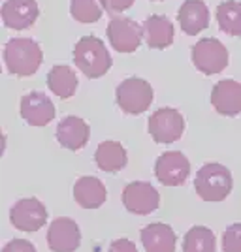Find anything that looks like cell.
I'll list each match as a JSON object with an SVG mask.
<instances>
[{
	"label": "cell",
	"instance_id": "1",
	"mask_svg": "<svg viewBox=\"0 0 241 252\" xmlns=\"http://www.w3.org/2000/svg\"><path fill=\"white\" fill-rule=\"evenodd\" d=\"M73 63L89 79H98L111 68V55L96 36H83L73 47Z\"/></svg>",
	"mask_w": 241,
	"mask_h": 252
},
{
	"label": "cell",
	"instance_id": "2",
	"mask_svg": "<svg viewBox=\"0 0 241 252\" xmlns=\"http://www.w3.org/2000/svg\"><path fill=\"white\" fill-rule=\"evenodd\" d=\"M42 49L31 38H13L4 45V63L8 72L17 77L36 74L42 64Z\"/></svg>",
	"mask_w": 241,
	"mask_h": 252
},
{
	"label": "cell",
	"instance_id": "3",
	"mask_svg": "<svg viewBox=\"0 0 241 252\" xmlns=\"http://www.w3.org/2000/svg\"><path fill=\"white\" fill-rule=\"evenodd\" d=\"M232 187H234V179H232L230 169L215 162L202 166L194 179L196 194L204 201H211V203L224 200L232 192Z\"/></svg>",
	"mask_w": 241,
	"mask_h": 252
},
{
	"label": "cell",
	"instance_id": "4",
	"mask_svg": "<svg viewBox=\"0 0 241 252\" xmlns=\"http://www.w3.org/2000/svg\"><path fill=\"white\" fill-rule=\"evenodd\" d=\"M153 87L141 77H128L115 91L117 105L128 115H141L153 102Z\"/></svg>",
	"mask_w": 241,
	"mask_h": 252
},
{
	"label": "cell",
	"instance_id": "5",
	"mask_svg": "<svg viewBox=\"0 0 241 252\" xmlns=\"http://www.w3.org/2000/svg\"><path fill=\"white\" fill-rule=\"evenodd\" d=\"M192 63L202 74H220L228 66V49L217 38H202L192 45Z\"/></svg>",
	"mask_w": 241,
	"mask_h": 252
},
{
	"label": "cell",
	"instance_id": "6",
	"mask_svg": "<svg viewBox=\"0 0 241 252\" xmlns=\"http://www.w3.org/2000/svg\"><path fill=\"white\" fill-rule=\"evenodd\" d=\"M107 38L119 53H134L143 38V27L125 15H113L107 25Z\"/></svg>",
	"mask_w": 241,
	"mask_h": 252
},
{
	"label": "cell",
	"instance_id": "7",
	"mask_svg": "<svg viewBox=\"0 0 241 252\" xmlns=\"http://www.w3.org/2000/svg\"><path fill=\"white\" fill-rule=\"evenodd\" d=\"M185 132V119L173 107H160L149 119V134L157 143H173Z\"/></svg>",
	"mask_w": 241,
	"mask_h": 252
},
{
	"label": "cell",
	"instance_id": "8",
	"mask_svg": "<svg viewBox=\"0 0 241 252\" xmlns=\"http://www.w3.org/2000/svg\"><path fill=\"white\" fill-rule=\"evenodd\" d=\"M123 205L134 215H149L158 209L160 194L151 183L134 181L123 190Z\"/></svg>",
	"mask_w": 241,
	"mask_h": 252
},
{
	"label": "cell",
	"instance_id": "9",
	"mask_svg": "<svg viewBox=\"0 0 241 252\" xmlns=\"http://www.w3.org/2000/svg\"><path fill=\"white\" fill-rule=\"evenodd\" d=\"M11 224L21 231H38L47 220V209L36 198H23L10 209Z\"/></svg>",
	"mask_w": 241,
	"mask_h": 252
},
{
	"label": "cell",
	"instance_id": "10",
	"mask_svg": "<svg viewBox=\"0 0 241 252\" xmlns=\"http://www.w3.org/2000/svg\"><path fill=\"white\" fill-rule=\"evenodd\" d=\"M190 173V162L181 151H168L160 155L155 164V175L166 187L183 185Z\"/></svg>",
	"mask_w": 241,
	"mask_h": 252
},
{
	"label": "cell",
	"instance_id": "11",
	"mask_svg": "<svg viewBox=\"0 0 241 252\" xmlns=\"http://www.w3.org/2000/svg\"><path fill=\"white\" fill-rule=\"evenodd\" d=\"M81 243L79 226L72 219H57L47 230V245L53 252H75Z\"/></svg>",
	"mask_w": 241,
	"mask_h": 252
},
{
	"label": "cell",
	"instance_id": "12",
	"mask_svg": "<svg viewBox=\"0 0 241 252\" xmlns=\"http://www.w3.org/2000/svg\"><path fill=\"white\" fill-rule=\"evenodd\" d=\"M40 15L36 0H6L2 6V21L8 29L25 31L32 27Z\"/></svg>",
	"mask_w": 241,
	"mask_h": 252
},
{
	"label": "cell",
	"instance_id": "13",
	"mask_svg": "<svg viewBox=\"0 0 241 252\" xmlns=\"http://www.w3.org/2000/svg\"><path fill=\"white\" fill-rule=\"evenodd\" d=\"M21 117L31 126H45L55 119L51 98L40 91H32L21 98Z\"/></svg>",
	"mask_w": 241,
	"mask_h": 252
},
{
	"label": "cell",
	"instance_id": "14",
	"mask_svg": "<svg viewBox=\"0 0 241 252\" xmlns=\"http://www.w3.org/2000/svg\"><path fill=\"white\" fill-rule=\"evenodd\" d=\"M211 104L224 117H238L241 113V83L222 79L211 91Z\"/></svg>",
	"mask_w": 241,
	"mask_h": 252
},
{
	"label": "cell",
	"instance_id": "15",
	"mask_svg": "<svg viewBox=\"0 0 241 252\" xmlns=\"http://www.w3.org/2000/svg\"><path fill=\"white\" fill-rule=\"evenodd\" d=\"M181 31L189 36H196L209 27V10L204 0H185L177 11Z\"/></svg>",
	"mask_w": 241,
	"mask_h": 252
},
{
	"label": "cell",
	"instance_id": "16",
	"mask_svg": "<svg viewBox=\"0 0 241 252\" xmlns=\"http://www.w3.org/2000/svg\"><path fill=\"white\" fill-rule=\"evenodd\" d=\"M57 141L64 149L79 151L89 141V126L79 117H64L57 126Z\"/></svg>",
	"mask_w": 241,
	"mask_h": 252
},
{
	"label": "cell",
	"instance_id": "17",
	"mask_svg": "<svg viewBox=\"0 0 241 252\" xmlns=\"http://www.w3.org/2000/svg\"><path fill=\"white\" fill-rule=\"evenodd\" d=\"M139 237L145 252H175L177 237L168 224H162V222L149 224L141 230Z\"/></svg>",
	"mask_w": 241,
	"mask_h": 252
},
{
	"label": "cell",
	"instance_id": "18",
	"mask_svg": "<svg viewBox=\"0 0 241 252\" xmlns=\"http://www.w3.org/2000/svg\"><path fill=\"white\" fill-rule=\"evenodd\" d=\"M107 192L98 177H79L73 185V200L83 209H98L104 205Z\"/></svg>",
	"mask_w": 241,
	"mask_h": 252
},
{
	"label": "cell",
	"instance_id": "19",
	"mask_svg": "<svg viewBox=\"0 0 241 252\" xmlns=\"http://www.w3.org/2000/svg\"><path fill=\"white\" fill-rule=\"evenodd\" d=\"M143 38L151 49H164L173 43V25L166 15H149L143 23Z\"/></svg>",
	"mask_w": 241,
	"mask_h": 252
},
{
	"label": "cell",
	"instance_id": "20",
	"mask_svg": "<svg viewBox=\"0 0 241 252\" xmlns=\"http://www.w3.org/2000/svg\"><path fill=\"white\" fill-rule=\"evenodd\" d=\"M95 162L105 173H115L125 168L128 162L126 149L117 141H102L95 153Z\"/></svg>",
	"mask_w": 241,
	"mask_h": 252
},
{
	"label": "cell",
	"instance_id": "21",
	"mask_svg": "<svg viewBox=\"0 0 241 252\" xmlns=\"http://www.w3.org/2000/svg\"><path fill=\"white\" fill-rule=\"evenodd\" d=\"M77 75L70 66L66 64H57L53 66L47 74V87L55 96H59L61 100H66L73 96L77 89Z\"/></svg>",
	"mask_w": 241,
	"mask_h": 252
},
{
	"label": "cell",
	"instance_id": "22",
	"mask_svg": "<svg viewBox=\"0 0 241 252\" xmlns=\"http://www.w3.org/2000/svg\"><path fill=\"white\" fill-rule=\"evenodd\" d=\"M219 29L228 36H241V2L222 0L217 6Z\"/></svg>",
	"mask_w": 241,
	"mask_h": 252
},
{
	"label": "cell",
	"instance_id": "23",
	"mask_svg": "<svg viewBox=\"0 0 241 252\" xmlns=\"http://www.w3.org/2000/svg\"><path fill=\"white\" fill-rule=\"evenodd\" d=\"M217 239L215 233L206 226H192L185 239H183V252H215Z\"/></svg>",
	"mask_w": 241,
	"mask_h": 252
},
{
	"label": "cell",
	"instance_id": "24",
	"mask_svg": "<svg viewBox=\"0 0 241 252\" xmlns=\"http://www.w3.org/2000/svg\"><path fill=\"white\" fill-rule=\"evenodd\" d=\"M70 13L79 23H96L102 17V4L98 0H70Z\"/></svg>",
	"mask_w": 241,
	"mask_h": 252
},
{
	"label": "cell",
	"instance_id": "25",
	"mask_svg": "<svg viewBox=\"0 0 241 252\" xmlns=\"http://www.w3.org/2000/svg\"><path fill=\"white\" fill-rule=\"evenodd\" d=\"M222 251L241 252V222L228 226L222 233Z\"/></svg>",
	"mask_w": 241,
	"mask_h": 252
},
{
	"label": "cell",
	"instance_id": "26",
	"mask_svg": "<svg viewBox=\"0 0 241 252\" xmlns=\"http://www.w3.org/2000/svg\"><path fill=\"white\" fill-rule=\"evenodd\" d=\"M136 0H100L102 8H104L107 13H123L125 10H128Z\"/></svg>",
	"mask_w": 241,
	"mask_h": 252
},
{
	"label": "cell",
	"instance_id": "27",
	"mask_svg": "<svg viewBox=\"0 0 241 252\" xmlns=\"http://www.w3.org/2000/svg\"><path fill=\"white\" fill-rule=\"evenodd\" d=\"M2 252H36V247L27 239H11Z\"/></svg>",
	"mask_w": 241,
	"mask_h": 252
},
{
	"label": "cell",
	"instance_id": "28",
	"mask_svg": "<svg viewBox=\"0 0 241 252\" xmlns=\"http://www.w3.org/2000/svg\"><path fill=\"white\" fill-rule=\"evenodd\" d=\"M107 252H138V251H136V245L132 241H128V239H115V241L111 243V247H109Z\"/></svg>",
	"mask_w": 241,
	"mask_h": 252
}]
</instances>
